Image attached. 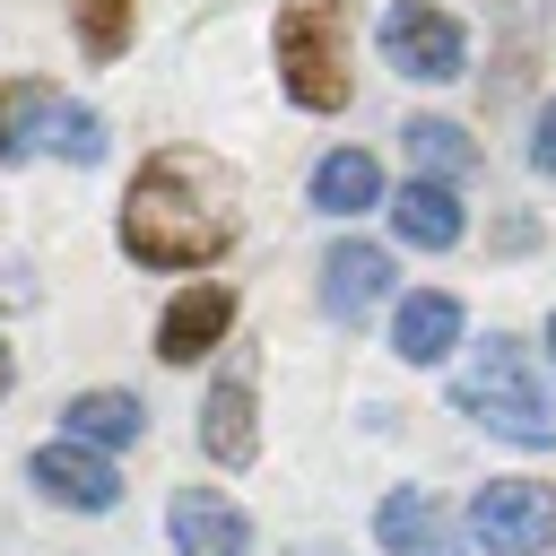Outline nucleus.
Instances as JSON below:
<instances>
[{
    "mask_svg": "<svg viewBox=\"0 0 556 556\" xmlns=\"http://www.w3.org/2000/svg\"><path fill=\"white\" fill-rule=\"evenodd\" d=\"M243 235V182L208 148H156L122 191V252L139 269H208Z\"/></svg>",
    "mask_w": 556,
    "mask_h": 556,
    "instance_id": "nucleus-1",
    "label": "nucleus"
},
{
    "mask_svg": "<svg viewBox=\"0 0 556 556\" xmlns=\"http://www.w3.org/2000/svg\"><path fill=\"white\" fill-rule=\"evenodd\" d=\"M452 408L478 417L486 434L521 443V452H556V391H547L539 356H530L521 339H504V330H495L486 348L460 356V374H452Z\"/></svg>",
    "mask_w": 556,
    "mask_h": 556,
    "instance_id": "nucleus-2",
    "label": "nucleus"
},
{
    "mask_svg": "<svg viewBox=\"0 0 556 556\" xmlns=\"http://www.w3.org/2000/svg\"><path fill=\"white\" fill-rule=\"evenodd\" d=\"M348 61H356V9L348 0H287L278 9V78L304 113L348 104Z\"/></svg>",
    "mask_w": 556,
    "mask_h": 556,
    "instance_id": "nucleus-3",
    "label": "nucleus"
},
{
    "mask_svg": "<svg viewBox=\"0 0 556 556\" xmlns=\"http://www.w3.org/2000/svg\"><path fill=\"white\" fill-rule=\"evenodd\" d=\"M469 539L486 556H547L556 547V495L539 478H486L469 495Z\"/></svg>",
    "mask_w": 556,
    "mask_h": 556,
    "instance_id": "nucleus-4",
    "label": "nucleus"
},
{
    "mask_svg": "<svg viewBox=\"0 0 556 556\" xmlns=\"http://www.w3.org/2000/svg\"><path fill=\"white\" fill-rule=\"evenodd\" d=\"M382 61H391L400 78L443 87V78L469 70V35H460V17H443L434 0H391V9H382Z\"/></svg>",
    "mask_w": 556,
    "mask_h": 556,
    "instance_id": "nucleus-5",
    "label": "nucleus"
},
{
    "mask_svg": "<svg viewBox=\"0 0 556 556\" xmlns=\"http://www.w3.org/2000/svg\"><path fill=\"white\" fill-rule=\"evenodd\" d=\"M26 478L52 495V504H70V513H113L122 504V469H113V452H96V443H43L35 460H26Z\"/></svg>",
    "mask_w": 556,
    "mask_h": 556,
    "instance_id": "nucleus-6",
    "label": "nucleus"
},
{
    "mask_svg": "<svg viewBox=\"0 0 556 556\" xmlns=\"http://www.w3.org/2000/svg\"><path fill=\"white\" fill-rule=\"evenodd\" d=\"M165 530H174L182 556H252V521H243V504L226 486H174Z\"/></svg>",
    "mask_w": 556,
    "mask_h": 556,
    "instance_id": "nucleus-7",
    "label": "nucleus"
},
{
    "mask_svg": "<svg viewBox=\"0 0 556 556\" xmlns=\"http://www.w3.org/2000/svg\"><path fill=\"white\" fill-rule=\"evenodd\" d=\"M374 539H382V556H469L443 495H426V486H391L374 513Z\"/></svg>",
    "mask_w": 556,
    "mask_h": 556,
    "instance_id": "nucleus-8",
    "label": "nucleus"
},
{
    "mask_svg": "<svg viewBox=\"0 0 556 556\" xmlns=\"http://www.w3.org/2000/svg\"><path fill=\"white\" fill-rule=\"evenodd\" d=\"M382 295H391V252H382V243H356V235L330 243V261H321V304H330V321L356 330Z\"/></svg>",
    "mask_w": 556,
    "mask_h": 556,
    "instance_id": "nucleus-9",
    "label": "nucleus"
},
{
    "mask_svg": "<svg viewBox=\"0 0 556 556\" xmlns=\"http://www.w3.org/2000/svg\"><path fill=\"white\" fill-rule=\"evenodd\" d=\"M200 452L217 469H243L261 452V417H252V374H217L200 400Z\"/></svg>",
    "mask_w": 556,
    "mask_h": 556,
    "instance_id": "nucleus-10",
    "label": "nucleus"
},
{
    "mask_svg": "<svg viewBox=\"0 0 556 556\" xmlns=\"http://www.w3.org/2000/svg\"><path fill=\"white\" fill-rule=\"evenodd\" d=\"M226 321H235V295H226V287H182V295L165 304V321H156V356H165V365H200V356L226 339Z\"/></svg>",
    "mask_w": 556,
    "mask_h": 556,
    "instance_id": "nucleus-11",
    "label": "nucleus"
},
{
    "mask_svg": "<svg viewBox=\"0 0 556 556\" xmlns=\"http://www.w3.org/2000/svg\"><path fill=\"white\" fill-rule=\"evenodd\" d=\"M61 434L70 443H96V452H130L148 434V408H139V391H70Z\"/></svg>",
    "mask_w": 556,
    "mask_h": 556,
    "instance_id": "nucleus-12",
    "label": "nucleus"
},
{
    "mask_svg": "<svg viewBox=\"0 0 556 556\" xmlns=\"http://www.w3.org/2000/svg\"><path fill=\"white\" fill-rule=\"evenodd\" d=\"M391 226H400V243H417V252H452V243H460V191L408 174L400 200H391Z\"/></svg>",
    "mask_w": 556,
    "mask_h": 556,
    "instance_id": "nucleus-13",
    "label": "nucleus"
},
{
    "mask_svg": "<svg viewBox=\"0 0 556 556\" xmlns=\"http://www.w3.org/2000/svg\"><path fill=\"white\" fill-rule=\"evenodd\" d=\"M391 348H400L408 365H443V356L460 348V304H452V295H434V287H426V295H408V304H400V321H391Z\"/></svg>",
    "mask_w": 556,
    "mask_h": 556,
    "instance_id": "nucleus-14",
    "label": "nucleus"
},
{
    "mask_svg": "<svg viewBox=\"0 0 556 556\" xmlns=\"http://www.w3.org/2000/svg\"><path fill=\"white\" fill-rule=\"evenodd\" d=\"M382 200V165L365 156V148H330L321 165H313V208L321 217H356V208H374Z\"/></svg>",
    "mask_w": 556,
    "mask_h": 556,
    "instance_id": "nucleus-15",
    "label": "nucleus"
},
{
    "mask_svg": "<svg viewBox=\"0 0 556 556\" xmlns=\"http://www.w3.org/2000/svg\"><path fill=\"white\" fill-rule=\"evenodd\" d=\"M400 148H408V165H417L426 182H469V174H478V148H469L460 122H434V113H426V122L400 130Z\"/></svg>",
    "mask_w": 556,
    "mask_h": 556,
    "instance_id": "nucleus-16",
    "label": "nucleus"
},
{
    "mask_svg": "<svg viewBox=\"0 0 556 556\" xmlns=\"http://www.w3.org/2000/svg\"><path fill=\"white\" fill-rule=\"evenodd\" d=\"M52 113H61V96H52L43 78H9V87H0V165H17L26 148H43Z\"/></svg>",
    "mask_w": 556,
    "mask_h": 556,
    "instance_id": "nucleus-17",
    "label": "nucleus"
},
{
    "mask_svg": "<svg viewBox=\"0 0 556 556\" xmlns=\"http://www.w3.org/2000/svg\"><path fill=\"white\" fill-rule=\"evenodd\" d=\"M43 148H52L61 165H96V156H104V122H96L87 104H61L52 130H43Z\"/></svg>",
    "mask_w": 556,
    "mask_h": 556,
    "instance_id": "nucleus-18",
    "label": "nucleus"
},
{
    "mask_svg": "<svg viewBox=\"0 0 556 556\" xmlns=\"http://www.w3.org/2000/svg\"><path fill=\"white\" fill-rule=\"evenodd\" d=\"M78 9V43L96 52V61H113L122 43H130V0H70Z\"/></svg>",
    "mask_w": 556,
    "mask_h": 556,
    "instance_id": "nucleus-19",
    "label": "nucleus"
},
{
    "mask_svg": "<svg viewBox=\"0 0 556 556\" xmlns=\"http://www.w3.org/2000/svg\"><path fill=\"white\" fill-rule=\"evenodd\" d=\"M530 165H539V174H556V104L539 113V139H530Z\"/></svg>",
    "mask_w": 556,
    "mask_h": 556,
    "instance_id": "nucleus-20",
    "label": "nucleus"
},
{
    "mask_svg": "<svg viewBox=\"0 0 556 556\" xmlns=\"http://www.w3.org/2000/svg\"><path fill=\"white\" fill-rule=\"evenodd\" d=\"M9 374H17V365H9V348H0V391H9Z\"/></svg>",
    "mask_w": 556,
    "mask_h": 556,
    "instance_id": "nucleus-21",
    "label": "nucleus"
},
{
    "mask_svg": "<svg viewBox=\"0 0 556 556\" xmlns=\"http://www.w3.org/2000/svg\"><path fill=\"white\" fill-rule=\"evenodd\" d=\"M547 356H556V321H547Z\"/></svg>",
    "mask_w": 556,
    "mask_h": 556,
    "instance_id": "nucleus-22",
    "label": "nucleus"
},
{
    "mask_svg": "<svg viewBox=\"0 0 556 556\" xmlns=\"http://www.w3.org/2000/svg\"><path fill=\"white\" fill-rule=\"evenodd\" d=\"M295 556H330V547H295Z\"/></svg>",
    "mask_w": 556,
    "mask_h": 556,
    "instance_id": "nucleus-23",
    "label": "nucleus"
}]
</instances>
